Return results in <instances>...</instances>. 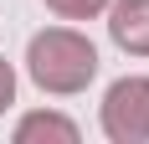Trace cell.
<instances>
[{
  "label": "cell",
  "mask_w": 149,
  "mask_h": 144,
  "mask_svg": "<svg viewBox=\"0 0 149 144\" xmlns=\"http://www.w3.org/2000/svg\"><path fill=\"white\" fill-rule=\"evenodd\" d=\"M10 103H15V72H10V62L0 57V113H5Z\"/></svg>",
  "instance_id": "6"
},
{
  "label": "cell",
  "mask_w": 149,
  "mask_h": 144,
  "mask_svg": "<svg viewBox=\"0 0 149 144\" xmlns=\"http://www.w3.org/2000/svg\"><path fill=\"white\" fill-rule=\"evenodd\" d=\"M108 36L129 57H149V0H108Z\"/></svg>",
  "instance_id": "3"
},
{
  "label": "cell",
  "mask_w": 149,
  "mask_h": 144,
  "mask_svg": "<svg viewBox=\"0 0 149 144\" xmlns=\"http://www.w3.org/2000/svg\"><path fill=\"white\" fill-rule=\"evenodd\" d=\"M103 134L113 144L149 139V77H118L103 93Z\"/></svg>",
  "instance_id": "2"
},
{
  "label": "cell",
  "mask_w": 149,
  "mask_h": 144,
  "mask_svg": "<svg viewBox=\"0 0 149 144\" xmlns=\"http://www.w3.org/2000/svg\"><path fill=\"white\" fill-rule=\"evenodd\" d=\"M108 0H46V10H57L62 21H93V15H103Z\"/></svg>",
  "instance_id": "5"
},
{
  "label": "cell",
  "mask_w": 149,
  "mask_h": 144,
  "mask_svg": "<svg viewBox=\"0 0 149 144\" xmlns=\"http://www.w3.org/2000/svg\"><path fill=\"white\" fill-rule=\"evenodd\" d=\"M36 139L77 144V139H82V129H77L72 118H62V113H46V108H36V113H26L21 124H15V144H36Z\"/></svg>",
  "instance_id": "4"
},
{
  "label": "cell",
  "mask_w": 149,
  "mask_h": 144,
  "mask_svg": "<svg viewBox=\"0 0 149 144\" xmlns=\"http://www.w3.org/2000/svg\"><path fill=\"white\" fill-rule=\"evenodd\" d=\"M26 72H31V82L41 93L72 98V93H82L98 77V46L77 26H46L26 46Z\"/></svg>",
  "instance_id": "1"
}]
</instances>
